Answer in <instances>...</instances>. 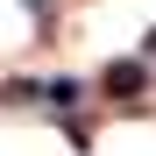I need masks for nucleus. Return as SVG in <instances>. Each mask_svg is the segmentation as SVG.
<instances>
[{"instance_id": "1", "label": "nucleus", "mask_w": 156, "mask_h": 156, "mask_svg": "<svg viewBox=\"0 0 156 156\" xmlns=\"http://www.w3.org/2000/svg\"><path fill=\"white\" fill-rule=\"evenodd\" d=\"M142 85H149V71H142V64H107V92H114V99H135Z\"/></svg>"}]
</instances>
